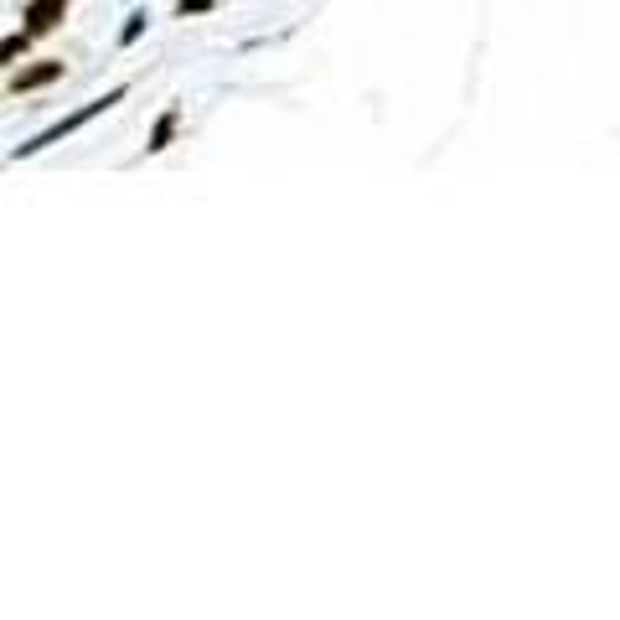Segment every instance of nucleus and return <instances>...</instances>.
Listing matches in <instances>:
<instances>
[{
  "mask_svg": "<svg viewBox=\"0 0 620 620\" xmlns=\"http://www.w3.org/2000/svg\"><path fill=\"white\" fill-rule=\"evenodd\" d=\"M119 99H124V88H109V93H104V99H93V104H83L78 114H68V119H57V124H52V130H42L37 140H26V145H21L16 155H37V150H47V145H57L62 135H73V130H83V124H88V119H99L104 109H114Z\"/></svg>",
  "mask_w": 620,
  "mask_h": 620,
  "instance_id": "nucleus-1",
  "label": "nucleus"
},
{
  "mask_svg": "<svg viewBox=\"0 0 620 620\" xmlns=\"http://www.w3.org/2000/svg\"><path fill=\"white\" fill-rule=\"evenodd\" d=\"M62 16H68V0H31L26 6V37H47Z\"/></svg>",
  "mask_w": 620,
  "mask_h": 620,
  "instance_id": "nucleus-2",
  "label": "nucleus"
},
{
  "mask_svg": "<svg viewBox=\"0 0 620 620\" xmlns=\"http://www.w3.org/2000/svg\"><path fill=\"white\" fill-rule=\"evenodd\" d=\"M62 78V62H31V68H21L16 73V93H31V88H47V83H57Z\"/></svg>",
  "mask_w": 620,
  "mask_h": 620,
  "instance_id": "nucleus-3",
  "label": "nucleus"
},
{
  "mask_svg": "<svg viewBox=\"0 0 620 620\" xmlns=\"http://www.w3.org/2000/svg\"><path fill=\"white\" fill-rule=\"evenodd\" d=\"M176 124H181V114H176V109H166L161 119H155V130H150V145H145V150H166V145H171V135H176Z\"/></svg>",
  "mask_w": 620,
  "mask_h": 620,
  "instance_id": "nucleus-4",
  "label": "nucleus"
},
{
  "mask_svg": "<svg viewBox=\"0 0 620 620\" xmlns=\"http://www.w3.org/2000/svg\"><path fill=\"white\" fill-rule=\"evenodd\" d=\"M26 42H31V37H26V31H16V37H6V42H0V62H11V57H21V52H26Z\"/></svg>",
  "mask_w": 620,
  "mask_h": 620,
  "instance_id": "nucleus-5",
  "label": "nucleus"
},
{
  "mask_svg": "<svg viewBox=\"0 0 620 620\" xmlns=\"http://www.w3.org/2000/svg\"><path fill=\"white\" fill-rule=\"evenodd\" d=\"M212 0H181V16H207Z\"/></svg>",
  "mask_w": 620,
  "mask_h": 620,
  "instance_id": "nucleus-6",
  "label": "nucleus"
},
{
  "mask_svg": "<svg viewBox=\"0 0 620 620\" xmlns=\"http://www.w3.org/2000/svg\"><path fill=\"white\" fill-rule=\"evenodd\" d=\"M140 31H145V16H130V26H124V37H119V42H124V47H130V42L140 37Z\"/></svg>",
  "mask_w": 620,
  "mask_h": 620,
  "instance_id": "nucleus-7",
  "label": "nucleus"
}]
</instances>
